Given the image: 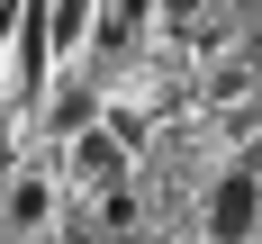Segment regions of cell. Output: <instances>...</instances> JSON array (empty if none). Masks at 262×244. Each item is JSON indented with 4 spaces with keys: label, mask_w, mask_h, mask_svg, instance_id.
Wrapping results in <instances>:
<instances>
[{
    "label": "cell",
    "mask_w": 262,
    "mask_h": 244,
    "mask_svg": "<svg viewBox=\"0 0 262 244\" xmlns=\"http://www.w3.org/2000/svg\"><path fill=\"white\" fill-rule=\"evenodd\" d=\"M253 217H262V181H253V172H226V181L208 190V235L217 244H244Z\"/></svg>",
    "instance_id": "obj_1"
},
{
    "label": "cell",
    "mask_w": 262,
    "mask_h": 244,
    "mask_svg": "<svg viewBox=\"0 0 262 244\" xmlns=\"http://www.w3.org/2000/svg\"><path fill=\"white\" fill-rule=\"evenodd\" d=\"M118 163H127V154H118V136H81V172H91V181H108Z\"/></svg>",
    "instance_id": "obj_2"
},
{
    "label": "cell",
    "mask_w": 262,
    "mask_h": 244,
    "mask_svg": "<svg viewBox=\"0 0 262 244\" xmlns=\"http://www.w3.org/2000/svg\"><path fill=\"white\" fill-rule=\"evenodd\" d=\"M36 217H46V181H18L9 190V226H36Z\"/></svg>",
    "instance_id": "obj_3"
},
{
    "label": "cell",
    "mask_w": 262,
    "mask_h": 244,
    "mask_svg": "<svg viewBox=\"0 0 262 244\" xmlns=\"http://www.w3.org/2000/svg\"><path fill=\"white\" fill-rule=\"evenodd\" d=\"M145 9H154V0H108V46H127V36H136V18H145Z\"/></svg>",
    "instance_id": "obj_4"
},
{
    "label": "cell",
    "mask_w": 262,
    "mask_h": 244,
    "mask_svg": "<svg viewBox=\"0 0 262 244\" xmlns=\"http://www.w3.org/2000/svg\"><path fill=\"white\" fill-rule=\"evenodd\" d=\"M81 18H91V0H63V9L46 18V36H54V46H73V36H81Z\"/></svg>",
    "instance_id": "obj_5"
},
{
    "label": "cell",
    "mask_w": 262,
    "mask_h": 244,
    "mask_svg": "<svg viewBox=\"0 0 262 244\" xmlns=\"http://www.w3.org/2000/svg\"><path fill=\"white\" fill-rule=\"evenodd\" d=\"M163 9H172L181 27H199V9H217V0H163Z\"/></svg>",
    "instance_id": "obj_6"
}]
</instances>
